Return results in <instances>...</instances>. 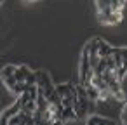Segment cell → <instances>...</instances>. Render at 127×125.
Masks as SVG:
<instances>
[{"mask_svg": "<svg viewBox=\"0 0 127 125\" xmlns=\"http://www.w3.org/2000/svg\"><path fill=\"white\" fill-rule=\"evenodd\" d=\"M77 89V94H75V99H73V109L77 113V118H84L89 111V104H91V99L87 97V92H85V87L80 83V85H75Z\"/></svg>", "mask_w": 127, "mask_h": 125, "instance_id": "cell-1", "label": "cell"}, {"mask_svg": "<svg viewBox=\"0 0 127 125\" xmlns=\"http://www.w3.org/2000/svg\"><path fill=\"white\" fill-rule=\"evenodd\" d=\"M56 92L61 99V106H73V99H75V94H77V89L73 83H59L56 85Z\"/></svg>", "mask_w": 127, "mask_h": 125, "instance_id": "cell-2", "label": "cell"}, {"mask_svg": "<svg viewBox=\"0 0 127 125\" xmlns=\"http://www.w3.org/2000/svg\"><path fill=\"white\" fill-rule=\"evenodd\" d=\"M16 80H18V82H21V83H25L26 87H30V85H35V83H37L35 71H32L28 66H23V64L16 68Z\"/></svg>", "mask_w": 127, "mask_h": 125, "instance_id": "cell-3", "label": "cell"}, {"mask_svg": "<svg viewBox=\"0 0 127 125\" xmlns=\"http://www.w3.org/2000/svg\"><path fill=\"white\" fill-rule=\"evenodd\" d=\"M16 68L18 66H14V64H7V66H4L2 68V71H0V78H2V82H4V85L11 90L14 85H16Z\"/></svg>", "mask_w": 127, "mask_h": 125, "instance_id": "cell-4", "label": "cell"}, {"mask_svg": "<svg viewBox=\"0 0 127 125\" xmlns=\"http://www.w3.org/2000/svg\"><path fill=\"white\" fill-rule=\"evenodd\" d=\"M19 109H21V104H19V101H16L11 108H7L5 111H2V113H0V125H7L9 120H11Z\"/></svg>", "mask_w": 127, "mask_h": 125, "instance_id": "cell-5", "label": "cell"}, {"mask_svg": "<svg viewBox=\"0 0 127 125\" xmlns=\"http://www.w3.org/2000/svg\"><path fill=\"white\" fill-rule=\"evenodd\" d=\"M108 90H110V94H111L117 101H124V99H125L124 90H122V87H120V82H118L117 78H113V80L108 82Z\"/></svg>", "mask_w": 127, "mask_h": 125, "instance_id": "cell-6", "label": "cell"}, {"mask_svg": "<svg viewBox=\"0 0 127 125\" xmlns=\"http://www.w3.org/2000/svg\"><path fill=\"white\" fill-rule=\"evenodd\" d=\"M85 123H89V125H115L117 122H113L110 118H104L101 115H92L85 120Z\"/></svg>", "mask_w": 127, "mask_h": 125, "instance_id": "cell-7", "label": "cell"}, {"mask_svg": "<svg viewBox=\"0 0 127 125\" xmlns=\"http://www.w3.org/2000/svg\"><path fill=\"white\" fill-rule=\"evenodd\" d=\"M84 87H85V92H87V97L91 99V102H97V97H99V89H97L92 82L85 83Z\"/></svg>", "mask_w": 127, "mask_h": 125, "instance_id": "cell-8", "label": "cell"}, {"mask_svg": "<svg viewBox=\"0 0 127 125\" xmlns=\"http://www.w3.org/2000/svg\"><path fill=\"white\" fill-rule=\"evenodd\" d=\"M61 120H63V123H68L71 120H77V113H75L73 106H64L61 109Z\"/></svg>", "mask_w": 127, "mask_h": 125, "instance_id": "cell-9", "label": "cell"}, {"mask_svg": "<svg viewBox=\"0 0 127 125\" xmlns=\"http://www.w3.org/2000/svg\"><path fill=\"white\" fill-rule=\"evenodd\" d=\"M110 52H111V45L106 44L104 40L97 38V54H99V57H106V56H110Z\"/></svg>", "mask_w": 127, "mask_h": 125, "instance_id": "cell-10", "label": "cell"}, {"mask_svg": "<svg viewBox=\"0 0 127 125\" xmlns=\"http://www.w3.org/2000/svg\"><path fill=\"white\" fill-rule=\"evenodd\" d=\"M96 7H97V12L111 11L110 9V0H96Z\"/></svg>", "mask_w": 127, "mask_h": 125, "instance_id": "cell-11", "label": "cell"}, {"mask_svg": "<svg viewBox=\"0 0 127 125\" xmlns=\"http://www.w3.org/2000/svg\"><path fill=\"white\" fill-rule=\"evenodd\" d=\"M127 0H110V9L111 11H122Z\"/></svg>", "mask_w": 127, "mask_h": 125, "instance_id": "cell-12", "label": "cell"}, {"mask_svg": "<svg viewBox=\"0 0 127 125\" xmlns=\"http://www.w3.org/2000/svg\"><path fill=\"white\" fill-rule=\"evenodd\" d=\"M25 89H26V85H25V83H21V82H16V85H14V87H12L11 90H12L14 94H18V96H21V94L25 92Z\"/></svg>", "mask_w": 127, "mask_h": 125, "instance_id": "cell-13", "label": "cell"}, {"mask_svg": "<svg viewBox=\"0 0 127 125\" xmlns=\"http://www.w3.org/2000/svg\"><path fill=\"white\" fill-rule=\"evenodd\" d=\"M26 2H35V0H26Z\"/></svg>", "mask_w": 127, "mask_h": 125, "instance_id": "cell-14", "label": "cell"}]
</instances>
